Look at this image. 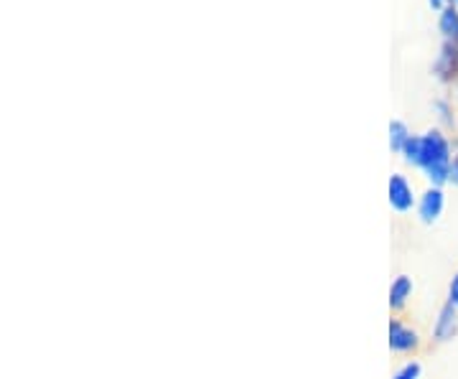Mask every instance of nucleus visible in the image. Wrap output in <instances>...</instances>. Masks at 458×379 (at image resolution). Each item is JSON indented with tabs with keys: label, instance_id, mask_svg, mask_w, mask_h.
I'll return each mask as SVG.
<instances>
[{
	"label": "nucleus",
	"instance_id": "f257e3e1",
	"mask_svg": "<svg viewBox=\"0 0 458 379\" xmlns=\"http://www.w3.org/2000/svg\"><path fill=\"white\" fill-rule=\"evenodd\" d=\"M403 153L410 164L420 165L436 186L451 179V146L438 131L426 132L423 138L412 135Z\"/></svg>",
	"mask_w": 458,
	"mask_h": 379
},
{
	"label": "nucleus",
	"instance_id": "f03ea898",
	"mask_svg": "<svg viewBox=\"0 0 458 379\" xmlns=\"http://www.w3.org/2000/svg\"><path fill=\"white\" fill-rule=\"evenodd\" d=\"M390 204H393V209H397V212H408L410 206L415 204L412 189L405 181V176H400V173H394L393 179H390Z\"/></svg>",
	"mask_w": 458,
	"mask_h": 379
},
{
	"label": "nucleus",
	"instance_id": "7ed1b4c3",
	"mask_svg": "<svg viewBox=\"0 0 458 379\" xmlns=\"http://www.w3.org/2000/svg\"><path fill=\"white\" fill-rule=\"evenodd\" d=\"M443 212V191L441 189H428L420 198V216L423 222H436Z\"/></svg>",
	"mask_w": 458,
	"mask_h": 379
},
{
	"label": "nucleus",
	"instance_id": "20e7f679",
	"mask_svg": "<svg viewBox=\"0 0 458 379\" xmlns=\"http://www.w3.org/2000/svg\"><path fill=\"white\" fill-rule=\"evenodd\" d=\"M415 341H418V336L408 326H403V324H393L390 326V347L394 351H408V349L415 347Z\"/></svg>",
	"mask_w": 458,
	"mask_h": 379
},
{
	"label": "nucleus",
	"instance_id": "39448f33",
	"mask_svg": "<svg viewBox=\"0 0 458 379\" xmlns=\"http://www.w3.org/2000/svg\"><path fill=\"white\" fill-rule=\"evenodd\" d=\"M456 306H445L441 311V316H438V324H436V336L438 339H451L454 333H456L458 329V318H456Z\"/></svg>",
	"mask_w": 458,
	"mask_h": 379
},
{
	"label": "nucleus",
	"instance_id": "423d86ee",
	"mask_svg": "<svg viewBox=\"0 0 458 379\" xmlns=\"http://www.w3.org/2000/svg\"><path fill=\"white\" fill-rule=\"evenodd\" d=\"M441 33L445 38H458V8L456 5H445L441 11Z\"/></svg>",
	"mask_w": 458,
	"mask_h": 379
},
{
	"label": "nucleus",
	"instance_id": "0eeeda50",
	"mask_svg": "<svg viewBox=\"0 0 458 379\" xmlns=\"http://www.w3.org/2000/svg\"><path fill=\"white\" fill-rule=\"evenodd\" d=\"M412 138L408 132V128H405V122H400V120H394L393 125H390V146H393V150H405V146H408V140Z\"/></svg>",
	"mask_w": 458,
	"mask_h": 379
},
{
	"label": "nucleus",
	"instance_id": "6e6552de",
	"mask_svg": "<svg viewBox=\"0 0 458 379\" xmlns=\"http://www.w3.org/2000/svg\"><path fill=\"white\" fill-rule=\"evenodd\" d=\"M410 291H412V282L410 278H397L393 285V291H390V300H393V306H403L405 303V298L410 296Z\"/></svg>",
	"mask_w": 458,
	"mask_h": 379
},
{
	"label": "nucleus",
	"instance_id": "1a4fd4ad",
	"mask_svg": "<svg viewBox=\"0 0 458 379\" xmlns=\"http://www.w3.org/2000/svg\"><path fill=\"white\" fill-rule=\"evenodd\" d=\"M420 377V364H405L397 375H394V379H418Z\"/></svg>",
	"mask_w": 458,
	"mask_h": 379
},
{
	"label": "nucleus",
	"instance_id": "9d476101",
	"mask_svg": "<svg viewBox=\"0 0 458 379\" xmlns=\"http://www.w3.org/2000/svg\"><path fill=\"white\" fill-rule=\"evenodd\" d=\"M451 306H456L458 308V273L456 278H454V282H451Z\"/></svg>",
	"mask_w": 458,
	"mask_h": 379
},
{
	"label": "nucleus",
	"instance_id": "9b49d317",
	"mask_svg": "<svg viewBox=\"0 0 458 379\" xmlns=\"http://www.w3.org/2000/svg\"><path fill=\"white\" fill-rule=\"evenodd\" d=\"M428 3H430L433 8H438V11H443V8H445V0H428Z\"/></svg>",
	"mask_w": 458,
	"mask_h": 379
},
{
	"label": "nucleus",
	"instance_id": "f8f14e48",
	"mask_svg": "<svg viewBox=\"0 0 458 379\" xmlns=\"http://www.w3.org/2000/svg\"><path fill=\"white\" fill-rule=\"evenodd\" d=\"M451 179H454V181L458 183V161H456V164H454V168H451Z\"/></svg>",
	"mask_w": 458,
	"mask_h": 379
}]
</instances>
